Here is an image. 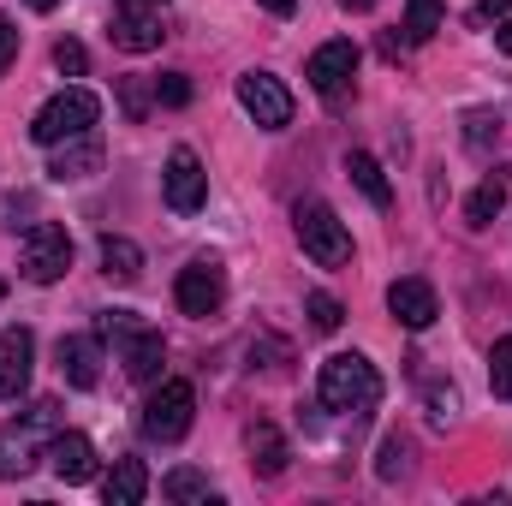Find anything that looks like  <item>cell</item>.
Here are the masks:
<instances>
[{
    "label": "cell",
    "instance_id": "cell-1",
    "mask_svg": "<svg viewBox=\"0 0 512 506\" xmlns=\"http://www.w3.org/2000/svg\"><path fill=\"white\" fill-rule=\"evenodd\" d=\"M316 399H322L328 411L364 417V411H376V399H382V376H376V364H370L364 352H334V358L322 364V376H316Z\"/></svg>",
    "mask_w": 512,
    "mask_h": 506
},
{
    "label": "cell",
    "instance_id": "cell-2",
    "mask_svg": "<svg viewBox=\"0 0 512 506\" xmlns=\"http://www.w3.org/2000/svg\"><path fill=\"white\" fill-rule=\"evenodd\" d=\"M54 429H60V405H54V399H36L18 423H6V429H0V483L30 477V471H36V459L48 453Z\"/></svg>",
    "mask_w": 512,
    "mask_h": 506
},
{
    "label": "cell",
    "instance_id": "cell-3",
    "mask_svg": "<svg viewBox=\"0 0 512 506\" xmlns=\"http://www.w3.org/2000/svg\"><path fill=\"white\" fill-rule=\"evenodd\" d=\"M96 334L120 352V364H126L131 381H155L161 376L167 346H161V328H149L143 316H131V310H102V316H96Z\"/></svg>",
    "mask_w": 512,
    "mask_h": 506
},
{
    "label": "cell",
    "instance_id": "cell-4",
    "mask_svg": "<svg viewBox=\"0 0 512 506\" xmlns=\"http://www.w3.org/2000/svg\"><path fill=\"white\" fill-rule=\"evenodd\" d=\"M102 120V102H96V90H84V84H72V90H60V96H48L42 108H36V120H30V137L42 143V149H54V143H72V137H90V126Z\"/></svg>",
    "mask_w": 512,
    "mask_h": 506
},
{
    "label": "cell",
    "instance_id": "cell-5",
    "mask_svg": "<svg viewBox=\"0 0 512 506\" xmlns=\"http://www.w3.org/2000/svg\"><path fill=\"white\" fill-rule=\"evenodd\" d=\"M66 268H72V233L60 221H30L18 239V274L30 286H54Z\"/></svg>",
    "mask_w": 512,
    "mask_h": 506
},
{
    "label": "cell",
    "instance_id": "cell-6",
    "mask_svg": "<svg viewBox=\"0 0 512 506\" xmlns=\"http://www.w3.org/2000/svg\"><path fill=\"white\" fill-rule=\"evenodd\" d=\"M292 227H298V245L310 262H322V268H340V262H352V233H346V221L328 209V203H298L292 209Z\"/></svg>",
    "mask_w": 512,
    "mask_h": 506
},
{
    "label": "cell",
    "instance_id": "cell-7",
    "mask_svg": "<svg viewBox=\"0 0 512 506\" xmlns=\"http://www.w3.org/2000/svg\"><path fill=\"white\" fill-rule=\"evenodd\" d=\"M191 417H197V387L185 376H167L149 393V405H143V435L161 441V447H173V441L191 435Z\"/></svg>",
    "mask_w": 512,
    "mask_h": 506
},
{
    "label": "cell",
    "instance_id": "cell-8",
    "mask_svg": "<svg viewBox=\"0 0 512 506\" xmlns=\"http://www.w3.org/2000/svg\"><path fill=\"white\" fill-rule=\"evenodd\" d=\"M310 90L328 102V108H340L346 96H352V78H358V42L352 36H334V42H322L316 54H310Z\"/></svg>",
    "mask_w": 512,
    "mask_h": 506
},
{
    "label": "cell",
    "instance_id": "cell-9",
    "mask_svg": "<svg viewBox=\"0 0 512 506\" xmlns=\"http://www.w3.org/2000/svg\"><path fill=\"white\" fill-rule=\"evenodd\" d=\"M173 298H179V310L185 316H215L221 304H227V268L215 262V256H191L185 268H179V286H173Z\"/></svg>",
    "mask_w": 512,
    "mask_h": 506
},
{
    "label": "cell",
    "instance_id": "cell-10",
    "mask_svg": "<svg viewBox=\"0 0 512 506\" xmlns=\"http://www.w3.org/2000/svg\"><path fill=\"white\" fill-rule=\"evenodd\" d=\"M161 197L173 215H197L209 203V173L197 161V149H173L167 155V173H161Z\"/></svg>",
    "mask_w": 512,
    "mask_h": 506
},
{
    "label": "cell",
    "instance_id": "cell-11",
    "mask_svg": "<svg viewBox=\"0 0 512 506\" xmlns=\"http://www.w3.org/2000/svg\"><path fill=\"white\" fill-rule=\"evenodd\" d=\"M239 108H245L262 131L292 126V90H286L274 72H245V78H239Z\"/></svg>",
    "mask_w": 512,
    "mask_h": 506
},
{
    "label": "cell",
    "instance_id": "cell-12",
    "mask_svg": "<svg viewBox=\"0 0 512 506\" xmlns=\"http://www.w3.org/2000/svg\"><path fill=\"white\" fill-rule=\"evenodd\" d=\"M36 370V334L30 328H6L0 334V399H24Z\"/></svg>",
    "mask_w": 512,
    "mask_h": 506
},
{
    "label": "cell",
    "instance_id": "cell-13",
    "mask_svg": "<svg viewBox=\"0 0 512 506\" xmlns=\"http://www.w3.org/2000/svg\"><path fill=\"white\" fill-rule=\"evenodd\" d=\"M387 310H393L411 334H423V328L441 316V298H435V286H429V280L405 274V280H393V286H387Z\"/></svg>",
    "mask_w": 512,
    "mask_h": 506
},
{
    "label": "cell",
    "instance_id": "cell-14",
    "mask_svg": "<svg viewBox=\"0 0 512 506\" xmlns=\"http://www.w3.org/2000/svg\"><path fill=\"white\" fill-rule=\"evenodd\" d=\"M42 459L54 465L60 483H90V477H96V447H90V435H78V429H54V441H48Z\"/></svg>",
    "mask_w": 512,
    "mask_h": 506
},
{
    "label": "cell",
    "instance_id": "cell-15",
    "mask_svg": "<svg viewBox=\"0 0 512 506\" xmlns=\"http://www.w3.org/2000/svg\"><path fill=\"white\" fill-rule=\"evenodd\" d=\"M66 387H96L102 381V334H60L54 346Z\"/></svg>",
    "mask_w": 512,
    "mask_h": 506
},
{
    "label": "cell",
    "instance_id": "cell-16",
    "mask_svg": "<svg viewBox=\"0 0 512 506\" xmlns=\"http://www.w3.org/2000/svg\"><path fill=\"white\" fill-rule=\"evenodd\" d=\"M108 36H114V48H126V54H155L167 30H161V12H126V6H120Z\"/></svg>",
    "mask_w": 512,
    "mask_h": 506
},
{
    "label": "cell",
    "instance_id": "cell-17",
    "mask_svg": "<svg viewBox=\"0 0 512 506\" xmlns=\"http://www.w3.org/2000/svg\"><path fill=\"white\" fill-rule=\"evenodd\" d=\"M102 167V143L96 137H72V143H54V161H48V179H90Z\"/></svg>",
    "mask_w": 512,
    "mask_h": 506
},
{
    "label": "cell",
    "instance_id": "cell-18",
    "mask_svg": "<svg viewBox=\"0 0 512 506\" xmlns=\"http://www.w3.org/2000/svg\"><path fill=\"white\" fill-rule=\"evenodd\" d=\"M149 495V471H143V459H120L114 471H108V483H102V501L108 506H137Z\"/></svg>",
    "mask_w": 512,
    "mask_h": 506
},
{
    "label": "cell",
    "instance_id": "cell-19",
    "mask_svg": "<svg viewBox=\"0 0 512 506\" xmlns=\"http://www.w3.org/2000/svg\"><path fill=\"white\" fill-rule=\"evenodd\" d=\"M286 459H292L286 435H280L274 423H251V465H256V477H280V471H286Z\"/></svg>",
    "mask_w": 512,
    "mask_h": 506
},
{
    "label": "cell",
    "instance_id": "cell-20",
    "mask_svg": "<svg viewBox=\"0 0 512 506\" xmlns=\"http://www.w3.org/2000/svg\"><path fill=\"white\" fill-rule=\"evenodd\" d=\"M102 274L120 280V286H131V280L143 274V251L131 245L126 233H108V239H102Z\"/></svg>",
    "mask_w": 512,
    "mask_h": 506
},
{
    "label": "cell",
    "instance_id": "cell-21",
    "mask_svg": "<svg viewBox=\"0 0 512 506\" xmlns=\"http://www.w3.org/2000/svg\"><path fill=\"white\" fill-rule=\"evenodd\" d=\"M346 173L358 179V191H364L376 209H387V203H393V185H387V173H382V161H376V155L352 149V155H346Z\"/></svg>",
    "mask_w": 512,
    "mask_h": 506
},
{
    "label": "cell",
    "instance_id": "cell-22",
    "mask_svg": "<svg viewBox=\"0 0 512 506\" xmlns=\"http://www.w3.org/2000/svg\"><path fill=\"white\" fill-rule=\"evenodd\" d=\"M501 209H507V179L495 173V179H483V185L471 191V203H465V221H471V227H489Z\"/></svg>",
    "mask_w": 512,
    "mask_h": 506
},
{
    "label": "cell",
    "instance_id": "cell-23",
    "mask_svg": "<svg viewBox=\"0 0 512 506\" xmlns=\"http://www.w3.org/2000/svg\"><path fill=\"white\" fill-rule=\"evenodd\" d=\"M161 495H167V501H209V477L179 465V471H167V477H161Z\"/></svg>",
    "mask_w": 512,
    "mask_h": 506
},
{
    "label": "cell",
    "instance_id": "cell-24",
    "mask_svg": "<svg viewBox=\"0 0 512 506\" xmlns=\"http://www.w3.org/2000/svg\"><path fill=\"white\" fill-rule=\"evenodd\" d=\"M441 30V0H411L405 6V42H429Z\"/></svg>",
    "mask_w": 512,
    "mask_h": 506
},
{
    "label": "cell",
    "instance_id": "cell-25",
    "mask_svg": "<svg viewBox=\"0 0 512 506\" xmlns=\"http://www.w3.org/2000/svg\"><path fill=\"white\" fill-rule=\"evenodd\" d=\"M376 477H382V483H399V477H411V441H405V435H387V441H382Z\"/></svg>",
    "mask_w": 512,
    "mask_h": 506
},
{
    "label": "cell",
    "instance_id": "cell-26",
    "mask_svg": "<svg viewBox=\"0 0 512 506\" xmlns=\"http://www.w3.org/2000/svg\"><path fill=\"white\" fill-rule=\"evenodd\" d=\"M304 316H310V328H316V334H334V328L346 322V310H340V298H334V292H310V298H304Z\"/></svg>",
    "mask_w": 512,
    "mask_h": 506
},
{
    "label": "cell",
    "instance_id": "cell-27",
    "mask_svg": "<svg viewBox=\"0 0 512 506\" xmlns=\"http://www.w3.org/2000/svg\"><path fill=\"white\" fill-rule=\"evenodd\" d=\"M495 137H501V114H489V108H471L465 114V143L471 149H489Z\"/></svg>",
    "mask_w": 512,
    "mask_h": 506
},
{
    "label": "cell",
    "instance_id": "cell-28",
    "mask_svg": "<svg viewBox=\"0 0 512 506\" xmlns=\"http://www.w3.org/2000/svg\"><path fill=\"white\" fill-rule=\"evenodd\" d=\"M489 387H495V399H512V340H495V352H489Z\"/></svg>",
    "mask_w": 512,
    "mask_h": 506
},
{
    "label": "cell",
    "instance_id": "cell-29",
    "mask_svg": "<svg viewBox=\"0 0 512 506\" xmlns=\"http://www.w3.org/2000/svg\"><path fill=\"white\" fill-rule=\"evenodd\" d=\"M54 66H60L66 78H84V72H90V54H84V42H72V36H66V42H54Z\"/></svg>",
    "mask_w": 512,
    "mask_h": 506
},
{
    "label": "cell",
    "instance_id": "cell-30",
    "mask_svg": "<svg viewBox=\"0 0 512 506\" xmlns=\"http://www.w3.org/2000/svg\"><path fill=\"white\" fill-rule=\"evenodd\" d=\"M155 102H161V108H185V102H191L185 72H161V78H155Z\"/></svg>",
    "mask_w": 512,
    "mask_h": 506
},
{
    "label": "cell",
    "instance_id": "cell-31",
    "mask_svg": "<svg viewBox=\"0 0 512 506\" xmlns=\"http://www.w3.org/2000/svg\"><path fill=\"white\" fill-rule=\"evenodd\" d=\"M149 96H155V84H143V78H126V84H120V102H126L131 120H143V114H149Z\"/></svg>",
    "mask_w": 512,
    "mask_h": 506
},
{
    "label": "cell",
    "instance_id": "cell-32",
    "mask_svg": "<svg viewBox=\"0 0 512 506\" xmlns=\"http://www.w3.org/2000/svg\"><path fill=\"white\" fill-rule=\"evenodd\" d=\"M18 60V24L12 18H0V78H6V66Z\"/></svg>",
    "mask_w": 512,
    "mask_h": 506
},
{
    "label": "cell",
    "instance_id": "cell-33",
    "mask_svg": "<svg viewBox=\"0 0 512 506\" xmlns=\"http://www.w3.org/2000/svg\"><path fill=\"white\" fill-rule=\"evenodd\" d=\"M512 12V0H477L471 6V24H495V18H507Z\"/></svg>",
    "mask_w": 512,
    "mask_h": 506
},
{
    "label": "cell",
    "instance_id": "cell-34",
    "mask_svg": "<svg viewBox=\"0 0 512 506\" xmlns=\"http://www.w3.org/2000/svg\"><path fill=\"white\" fill-rule=\"evenodd\" d=\"M495 48L512 54V12H507V18H495Z\"/></svg>",
    "mask_w": 512,
    "mask_h": 506
},
{
    "label": "cell",
    "instance_id": "cell-35",
    "mask_svg": "<svg viewBox=\"0 0 512 506\" xmlns=\"http://www.w3.org/2000/svg\"><path fill=\"white\" fill-rule=\"evenodd\" d=\"M120 6H126V12H161L167 0H120Z\"/></svg>",
    "mask_w": 512,
    "mask_h": 506
},
{
    "label": "cell",
    "instance_id": "cell-36",
    "mask_svg": "<svg viewBox=\"0 0 512 506\" xmlns=\"http://www.w3.org/2000/svg\"><path fill=\"white\" fill-rule=\"evenodd\" d=\"M262 6H268L274 18H292V6H298V0H262Z\"/></svg>",
    "mask_w": 512,
    "mask_h": 506
},
{
    "label": "cell",
    "instance_id": "cell-37",
    "mask_svg": "<svg viewBox=\"0 0 512 506\" xmlns=\"http://www.w3.org/2000/svg\"><path fill=\"white\" fill-rule=\"evenodd\" d=\"M340 6H346V12H370L376 0H340Z\"/></svg>",
    "mask_w": 512,
    "mask_h": 506
},
{
    "label": "cell",
    "instance_id": "cell-38",
    "mask_svg": "<svg viewBox=\"0 0 512 506\" xmlns=\"http://www.w3.org/2000/svg\"><path fill=\"white\" fill-rule=\"evenodd\" d=\"M30 6H36V12H54V6H60V0H30Z\"/></svg>",
    "mask_w": 512,
    "mask_h": 506
},
{
    "label": "cell",
    "instance_id": "cell-39",
    "mask_svg": "<svg viewBox=\"0 0 512 506\" xmlns=\"http://www.w3.org/2000/svg\"><path fill=\"white\" fill-rule=\"evenodd\" d=\"M0 298H6V280H0Z\"/></svg>",
    "mask_w": 512,
    "mask_h": 506
}]
</instances>
